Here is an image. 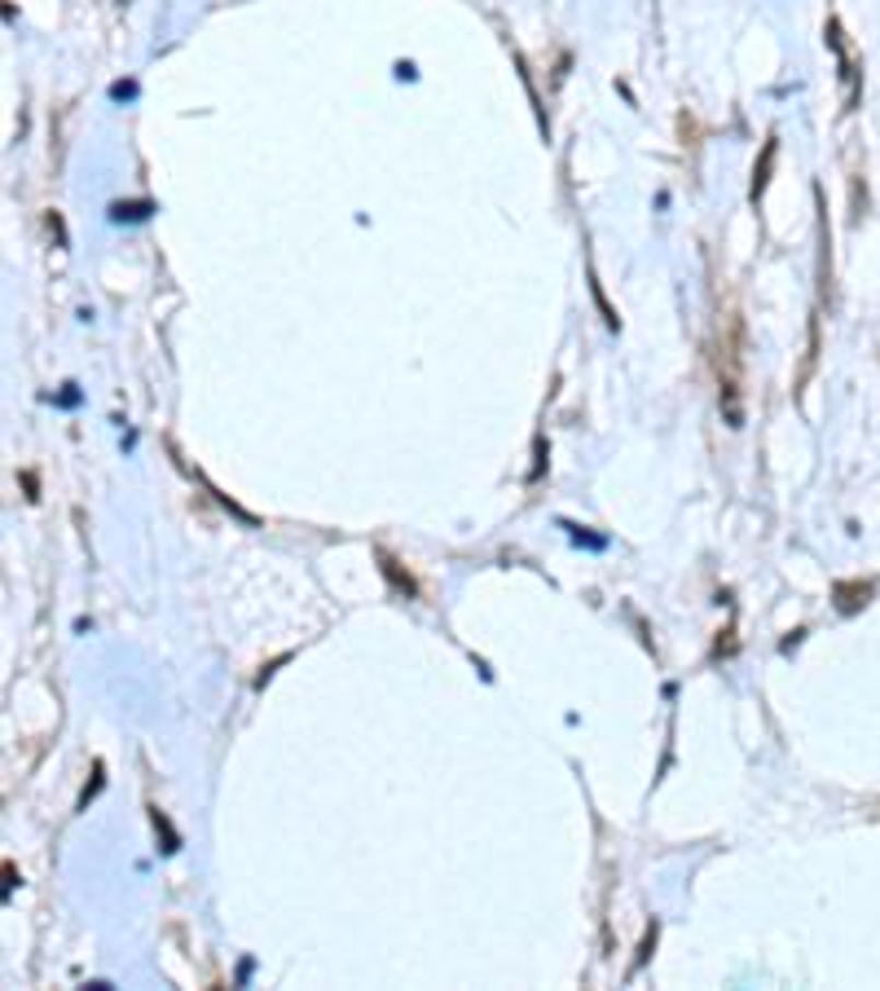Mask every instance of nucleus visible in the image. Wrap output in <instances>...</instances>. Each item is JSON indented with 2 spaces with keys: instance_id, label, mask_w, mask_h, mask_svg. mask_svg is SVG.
Segmentation results:
<instances>
[{
  "instance_id": "nucleus-2",
  "label": "nucleus",
  "mask_w": 880,
  "mask_h": 991,
  "mask_svg": "<svg viewBox=\"0 0 880 991\" xmlns=\"http://www.w3.org/2000/svg\"><path fill=\"white\" fill-rule=\"evenodd\" d=\"M828 45L836 49L841 89H845V110H854V102H858V67H854V58H849V45H845V32H841V23H836V19L828 23Z\"/></svg>"
},
{
  "instance_id": "nucleus-1",
  "label": "nucleus",
  "mask_w": 880,
  "mask_h": 991,
  "mask_svg": "<svg viewBox=\"0 0 880 991\" xmlns=\"http://www.w3.org/2000/svg\"><path fill=\"white\" fill-rule=\"evenodd\" d=\"M718 393H723V415L731 428L744 423V322L740 313H727L718 326Z\"/></svg>"
},
{
  "instance_id": "nucleus-4",
  "label": "nucleus",
  "mask_w": 880,
  "mask_h": 991,
  "mask_svg": "<svg viewBox=\"0 0 880 991\" xmlns=\"http://www.w3.org/2000/svg\"><path fill=\"white\" fill-rule=\"evenodd\" d=\"M775 150H779V145H775V137H771L766 150H762V168L753 173V199H762V190H766V182H771L766 173H771V163H775Z\"/></svg>"
},
{
  "instance_id": "nucleus-5",
  "label": "nucleus",
  "mask_w": 880,
  "mask_h": 991,
  "mask_svg": "<svg viewBox=\"0 0 880 991\" xmlns=\"http://www.w3.org/2000/svg\"><path fill=\"white\" fill-rule=\"evenodd\" d=\"M379 564H384V573L392 578V586H397V591H406V595L414 591V582H410V578H401V569H397V560H392V556H379Z\"/></svg>"
},
{
  "instance_id": "nucleus-3",
  "label": "nucleus",
  "mask_w": 880,
  "mask_h": 991,
  "mask_svg": "<svg viewBox=\"0 0 880 991\" xmlns=\"http://www.w3.org/2000/svg\"><path fill=\"white\" fill-rule=\"evenodd\" d=\"M836 608L849 617V613H858V608H867V599L876 595V586L871 582H836Z\"/></svg>"
}]
</instances>
